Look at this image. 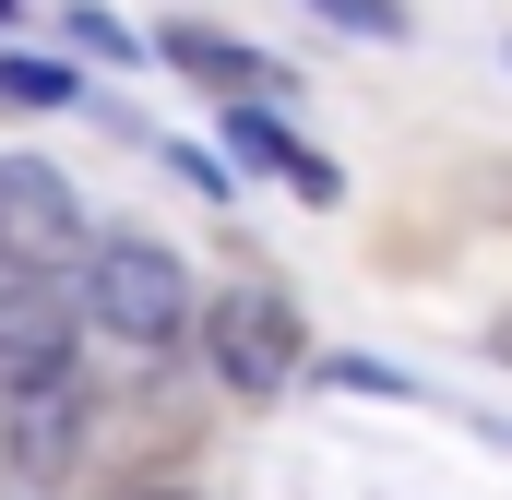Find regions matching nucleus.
I'll use <instances>...</instances> for the list:
<instances>
[{
	"mask_svg": "<svg viewBox=\"0 0 512 500\" xmlns=\"http://www.w3.org/2000/svg\"><path fill=\"white\" fill-rule=\"evenodd\" d=\"M84 322H108L120 346H179L191 334V274L167 239H96L84 250Z\"/></svg>",
	"mask_w": 512,
	"mask_h": 500,
	"instance_id": "obj_1",
	"label": "nucleus"
},
{
	"mask_svg": "<svg viewBox=\"0 0 512 500\" xmlns=\"http://www.w3.org/2000/svg\"><path fill=\"white\" fill-rule=\"evenodd\" d=\"M298 298L286 286H262V274H239L215 310H203V358H215V381L239 393V405H262V393H286L298 381Z\"/></svg>",
	"mask_w": 512,
	"mask_h": 500,
	"instance_id": "obj_2",
	"label": "nucleus"
},
{
	"mask_svg": "<svg viewBox=\"0 0 512 500\" xmlns=\"http://www.w3.org/2000/svg\"><path fill=\"white\" fill-rule=\"evenodd\" d=\"M0 393H72V298L60 274H0Z\"/></svg>",
	"mask_w": 512,
	"mask_h": 500,
	"instance_id": "obj_3",
	"label": "nucleus"
},
{
	"mask_svg": "<svg viewBox=\"0 0 512 500\" xmlns=\"http://www.w3.org/2000/svg\"><path fill=\"white\" fill-rule=\"evenodd\" d=\"M60 250H84V203L48 155H0V262L12 274H48Z\"/></svg>",
	"mask_w": 512,
	"mask_h": 500,
	"instance_id": "obj_4",
	"label": "nucleus"
},
{
	"mask_svg": "<svg viewBox=\"0 0 512 500\" xmlns=\"http://www.w3.org/2000/svg\"><path fill=\"white\" fill-rule=\"evenodd\" d=\"M227 155H239V167H262V179H286L298 203H334V191H346V179H334V155H310V143L274 120L262 96H239V108H227Z\"/></svg>",
	"mask_w": 512,
	"mask_h": 500,
	"instance_id": "obj_5",
	"label": "nucleus"
},
{
	"mask_svg": "<svg viewBox=\"0 0 512 500\" xmlns=\"http://www.w3.org/2000/svg\"><path fill=\"white\" fill-rule=\"evenodd\" d=\"M72 441H84V405L72 393H24L12 405V477H60Z\"/></svg>",
	"mask_w": 512,
	"mask_h": 500,
	"instance_id": "obj_6",
	"label": "nucleus"
},
{
	"mask_svg": "<svg viewBox=\"0 0 512 500\" xmlns=\"http://www.w3.org/2000/svg\"><path fill=\"white\" fill-rule=\"evenodd\" d=\"M155 48H167V60H179L191 84H215L227 108H239V96H251V84H262V48H239V36H215V24H167Z\"/></svg>",
	"mask_w": 512,
	"mask_h": 500,
	"instance_id": "obj_7",
	"label": "nucleus"
},
{
	"mask_svg": "<svg viewBox=\"0 0 512 500\" xmlns=\"http://www.w3.org/2000/svg\"><path fill=\"white\" fill-rule=\"evenodd\" d=\"M322 24H346V36H405V0H310Z\"/></svg>",
	"mask_w": 512,
	"mask_h": 500,
	"instance_id": "obj_8",
	"label": "nucleus"
},
{
	"mask_svg": "<svg viewBox=\"0 0 512 500\" xmlns=\"http://www.w3.org/2000/svg\"><path fill=\"white\" fill-rule=\"evenodd\" d=\"M72 36H84V48H96V60H143V36H131L120 12H72Z\"/></svg>",
	"mask_w": 512,
	"mask_h": 500,
	"instance_id": "obj_9",
	"label": "nucleus"
},
{
	"mask_svg": "<svg viewBox=\"0 0 512 500\" xmlns=\"http://www.w3.org/2000/svg\"><path fill=\"white\" fill-rule=\"evenodd\" d=\"M120 500H191V489H167V477H155V489H120Z\"/></svg>",
	"mask_w": 512,
	"mask_h": 500,
	"instance_id": "obj_10",
	"label": "nucleus"
},
{
	"mask_svg": "<svg viewBox=\"0 0 512 500\" xmlns=\"http://www.w3.org/2000/svg\"><path fill=\"white\" fill-rule=\"evenodd\" d=\"M501 358H512V322H501Z\"/></svg>",
	"mask_w": 512,
	"mask_h": 500,
	"instance_id": "obj_11",
	"label": "nucleus"
}]
</instances>
